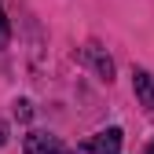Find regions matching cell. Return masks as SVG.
<instances>
[{"label": "cell", "instance_id": "cell-3", "mask_svg": "<svg viewBox=\"0 0 154 154\" xmlns=\"http://www.w3.org/2000/svg\"><path fill=\"white\" fill-rule=\"evenodd\" d=\"M132 88H136V99H140L147 110H154V73L132 70Z\"/></svg>", "mask_w": 154, "mask_h": 154}, {"label": "cell", "instance_id": "cell-5", "mask_svg": "<svg viewBox=\"0 0 154 154\" xmlns=\"http://www.w3.org/2000/svg\"><path fill=\"white\" fill-rule=\"evenodd\" d=\"M8 41H11V26H8V15H4V4H0V51L8 48Z\"/></svg>", "mask_w": 154, "mask_h": 154}, {"label": "cell", "instance_id": "cell-1", "mask_svg": "<svg viewBox=\"0 0 154 154\" xmlns=\"http://www.w3.org/2000/svg\"><path fill=\"white\" fill-rule=\"evenodd\" d=\"M77 154H121V128H103L95 136H88L77 147Z\"/></svg>", "mask_w": 154, "mask_h": 154}, {"label": "cell", "instance_id": "cell-2", "mask_svg": "<svg viewBox=\"0 0 154 154\" xmlns=\"http://www.w3.org/2000/svg\"><path fill=\"white\" fill-rule=\"evenodd\" d=\"M22 150H26V154H73L63 140L48 136V132H29L26 143H22Z\"/></svg>", "mask_w": 154, "mask_h": 154}, {"label": "cell", "instance_id": "cell-7", "mask_svg": "<svg viewBox=\"0 0 154 154\" xmlns=\"http://www.w3.org/2000/svg\"><path fill=\"white\" fill-rule=\"evenodd\" d=\"M147 154H154V143H150V147H147Z\"/></svg>", "mask_w": 154, "mask_h": 154}, {"label": "cell", "instance_id": "cell-4", "mask_svg": "<svg viewBox=\"0 0 154 154\" xmlns=\"http://www.w3.org/2000/svg\"><path fill=\"white\" fill-rule=\"evenodd\" d=\"M85 63H92L103 81H114V63H110V55H103L99 48H85Z\"/></svg>", "mask_w": 154, "mask_h": 154}, {"label": "cell", "instance_id": "cell-6", "mask_svg": "<svg viewBox=\"0 0 154 154\" xmlns=\"http://www.w3.org/2000/svg\"><path fill=\"white\" fill-rule=\"evenodd\" d=\"M15 114H18V118H29V103L18 99V103H15Z\"/></svg>", "mask_w": 154, "mask_h": 154}]
</instances>
